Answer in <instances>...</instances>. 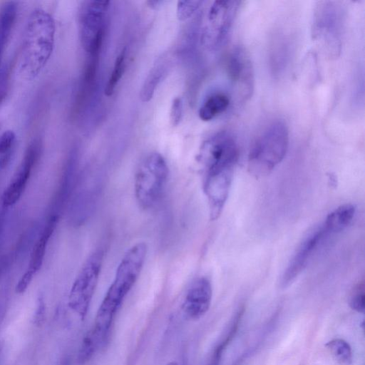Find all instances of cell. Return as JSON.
I'll return each mask as SVG.
<instances>
[{
    "mask_svg": "<svg viewBox=\"0 0 365 365\" xmlns=\"http://www.w3.org/2000/svg\"><path fill=\"white\" fill-rule=\"evenodd\" d=\"M46 319V306L43 296L39 294L36 299V309L33 317V323L36 327L43 325Z\"/></svg>",
    "mask_w": 365,
    "mask_h": 365,
    "instance_id": "d4e9b609",
    "label": "cell"
},
{
    "mask_svg": "<svg viewBox=\"0 0 365 365\" xmlns=\"http://www.w3.org/2000/svg\"><path fill=\"white\" fill-rule=\"evenodd\" d=\"M15 140L16 134L11 130H7L0 135V155L13 150Z\"/></svg>",
    "mask_w": 365,
    "mask_h": 365,
    "instance_id": "484cf974",
    "label": "cell"
},
{
    "mask_svg": "<svg viewBox=\"0 0 365 365\" xmlns=\"http://www.w3.org/2000/svg\"><path fill=\"white\" fill-rule=\"evenodd\" d=\"M3 348H4V344L1 341H0V359H1Z\"/></svg>",
    "mask_w": 365,
    "mask_h": 365,
    "instance_id": "d6a6232c",
    "label": "cell"
},
{
    "mask_svg": "<svg viewBox=\"0 0 365 365\" xmlns=\"http://www.w3.org/2000/svg\"><path fill=\"white\" fill-rule=\"evenodd\" d=\"M240 4L239 1H215L211 5L202 34V41L208 49L216 51L225 43Z\"/></svg>",
    "mask_w": 365,
    "mask_h": 365,
    "instance_id": "ba28073f",
    "label": "cell"
},
{
    "mask_svg": "<svg viewBox=\"0 0 365 365\" xmlns=\"http://www.w3.org/2000/svg\"><path fill=\"white\" fill-rule=\"evenodd\" d=\"M289 141V130L283 120H275L267 125L250 150L249 173L256 178L269 174L285 157Z\"/></svg>",
    "mask_w": 365,
    "mask_h": 365,
    "instance_id": "7a4b0ae2",
    "label": "cell"
},
{
    "mask_svg": "<svg viewBox=\"0 0 365 365\" xmlns=\"http://www.w3.org/2000/svg\"><path fill=\"white\" fill-rule=\"evenodd\" d=\"M329 235L322 225L302 242L282 276L281 287H287L296 279L307 267L324 240Z\"/></svg>",
    "mask_w": 365,
    "mask_h": 365,
    "instance_id": "7c38bea8",
    "label": "cell"
},
{
    "mask_svg": "<svg viewBox=\"0 0 365 365\" xmlns=\"http://www.w3.org/2000/svg\"><path fill=\"white\" fill-rule=\"evenodd\" d=\"M56 24L46 11L36 8L30 14L17 65L19 77L34 80L48 62L54 48Z\"/></svg>",
    "mask_w": 365,
    "mask_h": 365,
    "instance_id": "6da1fadb",
    "label": "cell"
},
{
    "mask_svg": "<svg viewBox=\"0 0 365 365\" xmlns=\"http://www.w3.org/2000/svg\"><path fill=\"white\" fill-rule=\"evenodd\" d=\"M201 1H179L177 5V16L180 21H185L200 8Z\"/></svg>",
    "mask_w": 365,
    "mask_h": 365,
    "instance_id": "603a6c76",
    "label": "cell"
},
{
    "mask_svg": "<svg viewBox=\"0 0 365 365\" xmlns=\"http://www.w3.org/2000/svg\"><path fill=\"white\" fill-rule=\"evenodd\" d=\"M231 104V97L225 92L216 91L208 96L198 112L200 118L210 121L225 113Z\"/></svg>",
    "mask_w": 365,
    "mask_h": 365,
    "instance_id": "2e32d148",
    "label": "cell"
},
{
    "mask_svg": "<svg viewBox=\"0 0 365 365\" xmlns=\"http://www.w3.org/2000/svg\"><path fill=\"white\" fill-rule=\"evenodd\" d=\"M165 365H179V364H178V362H176L175 361H172L167 363Z\"/></svg>",
    "mask_w": 365,
    "mask_h": 365,
    "instance_id": "1f68e13d",
    "label": "cell"
},
{
    "mask_svg": "<svg viewBox=\"0 0 365 365\" xmlns=\"http://www.w3.org/2000/svg\"><path fill=\"white\" fill-rule=\"evenodd\" d=\"M58 365H71V361L68 358L62 360Z\"/></svg>",
    "mask_w": 365,
    "mask_h": 365,
    "instance_id": "f546056e",
    "label": "cell"
},
{
    "mask_svg": "<svg viewBox=\"0 0 365 365\" xmlns=\"http://www.w3.org/2000/svg\"><path fill=\"white\" fill-rule=\"evenodd\" d=\"M182 101L180 97H176L173 99L170 113V123L173 125H178L182 116Z\"/></svg>",
    "mask_w": 365,
    "mask_h": 365,
    "instance_id": "4316f807",
    "label": "cell"
},
{
    "mask_svg": "<svg viewBox=\"0 0 365 365\" xmlns=\"http://www.w3.org/2000/svg\"><path fill=\"white\" fill-rule=\"evenodd\" d=\"M103 250H95L86 260L77 274L68 296V307L81 320L88 313L96 289L103 261Z\"/></svg>",
    "mask_w": 365,
    "mask_h": 365,
    "instance_id": "52a82bcc",
    "label": "cell"
},
{
    "mask_svg": "<svg viewBox=\"0 0 365 365\" xmlns=\"http://www.w3.org/2000/svg\"><path fill=\"white\" fill-rule=\"evenodd\" d=\"M212 297V284L210 279L200 277L194 280L188 287L182 304V310L185 317L197 320L209 310Z\"/></svg>",
    "mask_w": 365,
    "mask_h": 365,
    "instance_id": "5bb4252c",
    "label": "cell"
},
{
    "mask_svg": "<svg viewBox=\"0 0 365 365\" xmlns=\"http://www.w3.org/2000/svg\"><path fill=\"white\" fill-rule=\"evenodd\" d=\"M1 54L0 53V58H1Z\"/></svg>",
    "mask_w": 365,
    "mask_h": 365,
    "instance_id": "836d02e7",
    "label": "cell"
},
{
    "mask_svg": "<svg viewBox=\"0 0 365 365\" xmlns=\"http://www.w3.org/2000/svg\"><path fill=\"white\" fill-rule=\"evenodd\" d=\"M6 314V305L5 303L1 302L0 303V327L5 319Z\"/></svg>",
    "mask_w": 365,
    "mask_h": 365,
    "instance_id": "f1b7e54d",
    "label": "cell"
},
{
    "mask_svg": "<svg viewBox=\"0 0 365 365\" xmlns=\"http://www.w3.org/2000/svg\"><path fill=\"white\" fill-rule=\"evenodd\" d=\"M17 14L14 1L6 2L0 12V52L2 53L9 39Z\"/></svg>",
    "mask_w": 365,
    "mask_h": 365,
    "instance_id": "d6986e66",
    "label": "cell"
},
{
    "mask_svg": "<svg viewBox=\"0 0 365 365\" xmlns=\"http://www.w3.org/2000/svg\"><path fill=\"white\" fill-rule=\"evenodd\" d=\"M242 314L243 309L242 308L239 309L238 312L235 314L230 325L229 329L227 331L226 334L220 340V341L217 344V345L215 346L205 365L220 364L222 356L223 355L224 351H225L227 346L229 345V344L232 340V339L234 338L237 331Z\"/></svg>",
    "mask_w": 365,
    "mask_h": 365,
    "instance_id": "ac0fdd59",
    "label": "cell"
},
{
    "mask_svg": "<svg viewBox=\"0 0 365 365\" xmlns=\"http://www.w3.org/2000/svg\"><path fill=\"white\" fill-rule=\"evenodd\" d=\"M58 218L59 217L56 215H49L41 235L34 242L28 267L16 285L15 291L16 293L23 294L30 285L34 276L41 268L49 240L56 227Z\"/></svg>",
    "mask_w": 365,
    "mask_h": 365,
    "instance_id": "4fadbf2b",
    "label": "cell"
},
{
    "mask_svg": "<svg viewBox=\"0 0 365 365\" xmlns=\"http://www.w3.org/2000/svg\"><path fill=\"white\" fill-rule=\"evenodd\" d=\"M108 1H87L80 11V37L82 46L91 57H98L104 34V15Z\"/></svg>",
    "mask_w": 365,
    "mask_h": 365,
    "instance_id": "9c48e42d",
    "label": "cell"
},
{
    "mask_svg": "<svg viewBox=\"0 0 365 365\" xmlns=\"http://www.w3.org/2000/svg\"><path fill=\"white\" fill-rule=\"evenodd\" d=\"M13 156V150L9 153L0 155V182L3 178V175L7 169Z\"/></svg>",
    "mask_w": 365,
    "mask_h": 365,
    "instance_id": "83f0119b",
    "label": "cell"
},
{
    "mask_svg": "<svg viewBox=\"0 0 365 365\" xmlns=\"http://www.w3.org/2000/svg\"><path fill=\"white\" fill-rule=\"evenodd\" d=\"M125 48H123L116 57L113 71L105 88V95L110 96L122 78L125 68Z\"/></svg>",
    "mask_w": 365,
    "mask_h": 365,
    "instance_id": "7402d4cb",
    "label": "cell"
},
{
    "mask_svg": "<svg viewBox=\"0 0 365 365\" xmlns=\"http://www.w3.org/2000/svg\"><path fill=\"white\" fill-rule=\"evenodd\" d=\"M364 299V283L361 282L356 286L350 297L349 305L351 308L356 312L364 313L365 309Z\"/></svg>",
    "mask_w": 365,
    "mask_h": 365,
    "instance_id": "cb8c5ba5",
    "label": "cell"
},
{
    "mask_svg": "<svg viewBox=\"0 0 365 365\" xmlns=\"http://www.w3.org/2000/svg\"><path fill=\"white\" fill-rule=\"evenodd\" d=\"M0 130H1V126H0Z\"/></svg>",
    "mask_w": 365,
    "mask_h": 365,
    "instance_id": "e575fe53",
    "label": "cell"
},
{
    "mask_svg": "<svg viewBox=\"0 0 365 365\" xmlns=\"http://www.w3.org/2000/svg\"><path fill=\"white\" fill-rule=\"evenodd\" d=\"M355 212L356 207L354 205H341L327 216L323 225L330 235L339 233L351 224Z\"/></svg>",
    "mask_w": 365,
    "mask_h": 365,
    "instance_id": "e0dca14e",
    "label": "cell"
},
{
    "mask_svg": "<svg viewBox=\"0 0 365 365\" xmlns=\"http://www.w3.org/2000/svg\"><path fill=\"white\" fill-rule=\"evenodd\" d=\"M292 53V38L284 32L274 35L269 49V66L274 78L282 76L290 63Z\"/></svg>",
    "mask_w": 365,
    "mask_h": 365,
    "instance_id": "9a60e30c",
    "label": "cell"
},
{
    "mask_svg": "<svg viewBox=\"0 0 365 365\" xmlns=\"http://www.w3.org/2000/svg\"><path fill=\"white\" fill-rule=\"evenodd\" d=\"M239 156L235 137L229 132H219L203 142L197 160L202 170V179L225 173H233Z\"/></svg>",
    "mask_w": 365,
    "mask_h": 365,
    "instance_id": "8992f818",
    "label": "cell"
},
{
    "mask_svg": "<svg viewBox=\"0 0 365 365\" xmlns=\"http://www.w3.org/2000/svg\"><path fill=\"white\" fill-rule=\"evenodd\" d=\"M346 19L344 5L337 1H319L312 16V35L321 49L331 59L340 56Z\"/></svg>",
    "mask_w": 365,
    "mask_h": 365,
    "instance_id": "3957f363",
    "label": "cell"
},
{
    "mask_svg": "<svg viewBox=\"0 0 365 365\" xmlns=\"http://www.w3.org/2000/svg\"><path fill=\"white\" fill-rule=\"evenodd\" d=\"M169 170L164 158L158 153L148 155L135 175L134 190L139 206L150 209L160 200L166 185Z\"/></svg>",
    "mask_w": 365,
    "mask_h": 365,
    "instance_id": "277c9868",
    "label": "cell"
},
{
    "mask_svg": "<svg viewBox=\"0 0 365 365\" xmlns=\"http://www.w3.org/2000/svg\"><path fill=\"white\" fill-rule=\"evenodd\" d=\"M41 145L38 140H34L27 148L24 158L10 182L1 195L4 207L15 205L24 193L31 178L34 168L40 158Z\"/></svg>",
    "mask_w": 365,
    "mask_h": 365,
    "instance_id": "8fae6325",
    "label": "cell"
},
{
    "mask_svg": "<svg viewBox=\"0 0 365 365\" xmlns=\"http://www.w3.org/2000/svg\"><path fill=\"white\" fill-rule=\"evenodd\" d=\"M4 96H5L4 92V91H0V103L3 101Z\"/></svg>",
    "mask_w": 365,
    "mask_h": 365,
    "instance_id": "4dcf8cb0",
    "label": "cell"
},
{
    "mask_svg": "<svg viewBox=\"0 0 365 365\" xmlns=\"http://www.w3.org/2000/svg\"><path fill=\"white\" fill-rule=\"evenodd\" d=\"M167 66L165 63L160 62L150 71L145 78L140 93L142 101L148 102L153 96L155 88L166 73Z\"/></svg>",
    "mask_w": 365,
    "mask_h": 365,
    "instance_id": "ffe728a7",
    "label": "cell"
},
{
    "mask_svg": "<svg viewBox=\"0 0 365 365\" xmlns=\"http://www.w3.org/2000/svg\"><path fill=\"white\" fill-rule=\"evenodd\" d=\"M229 78L239 101L244 103L252 95L254 87L253 68L249 54L241 46L233 48L228 57Z\"/></svg>",
    "mask_w": 365,
    "mask_h": 365,
    "instance_id": "30bf717a",
    "label": "cell"
},
{
    "mask_svg": "<svg viewBox=\"0 0 365 365\" xmlns=\"http://www.w3.org/2000/svg\"><path fill=\"white\" fill-rule=\"evenodd\" d=\"M147 250L146 244L140 242L127 250L102 300L103 304L111 309H119L140 276L145 261Z\"/></svg>",
    "mask_w": 365,
    "mask_h": 365,
    "instance_id": "5b68a950",
    "label": "cell"
},
{
    "mask_svg": "<svg viewBox=\"0 0 365 365\" xmlns=\"http://www.w3.org/2000/svg\"><path fill=\"white\" fill-rule=\"evenodd\" d=\"M332 356L341 364L350 365L352 362V351L347 341L341 339H334L326 344Z\"/></svg>",
    "mask_w": 365,
    "mask_h": 365,
    "instance_id": "44dd1931",
    "label": "cell"
}]
</instances>
